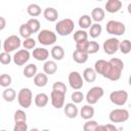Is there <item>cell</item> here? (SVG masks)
<instances>
[{
    "instance_id": "obj_1",
    "label": "cell",
    "mask_w": 131,
    "mask_h": 131,
    "mask_svg": "<svg viewBox=\"0 0 131 131\" xmlns=\"http://www.w3.org/2000/svg\"><path fill=\"white\" fill-rule=\"evenodd\" d=\"M123 69H124L123 60H121L120 58H117V57H113L107 61V64L105 67L102 77H104L111 81H118L121 78Z\"/></svg>"
},
{
    "instance_id": "obj_2",
    "label": "cell",
    "mask_w": 131,
    "mask_h": 131,
    "mask_svg": "<svg viewBox=\"0 0 131 131\" xmlns=\"http://www.w3.org/2000/svg\"><path fill=\"white\" fill-rule=\"evenodd\" d=\"M75 29V23L71 18H63L55 25V31L59 36H69Z\"/></svg>"
},
{
    "instance_id": "obj_3",
    "label": "cell",
    "mask_w": 131,
    "mask_h": 131,
    "mask_svg": "<svg viewBox=\"0 0 131 131\" xmlns=\"http://www.w3.org/2000/svg\"><path fill=\"white\" fill-rule=\"evenodd\" d=\"M17 102L24 108H29L33 102V93L29 88H21L17 93Z\"/></svg>"
},
{
    "instance_id": "obj_4",
    "label": "cell",
    "mask_w": 131,
    "mask_h": 131,
    "mask_svg": "<svg viewBox=\"0 0 131 131\" xmlns=\"http://www.w3.org/2000/svg\"><path fill=\"white\" fill-rule=\"evenodd\" d=\"M105 30L111 35H114V36H122L123 34H125L126 27H125V25L122 21L111 19V20H108L106 23Z\"/></svg>"
},
{
    "instance_id": "obj_5",
    "label": "cell",
    "mask_w": 131,
    "mask_h": 131,
    "mask_svg": "<svg viewBox=\"0 0 131 131\" xmlns=\"http://www.w3.org/2000/svg\"><path fill=\"white\" fill-rule=\"evenodd\" d=\"M103 94H104V90L99 86H94V87L90 88L85 96L87 104L92 105V104L97 103L98 100L103 96Z\"/></svg>"
},
{
    "instance_id": "obj_6",
    "label": "cell",
    "mask_w": 131,
    "mask_h": 131,
    "mask_svg": "<svg viewBox=\"0 0 131 131\" xmlns=\"http://www.w3.org/2000/svg\"><path fill=\"white\" fill-rule=\"evenodd\" d=\"M38 42L42 45H53L56 42V34L50 30H41L37 36Z\"/></svg>"
},
{
    "instance_id": "obj_7",
    "label": "cell",
    "mask_w": 131,
    "mask_h": 131,
    "mask_svg": "<svg viewBox=\"0 0 131 131\" xmlns=\"http://www.w3.org/2000/svg\"><path fill=\"white\" fill-rule=\"evenodd\" d=\"M21 45L20 38L16 35H10L3 41V50L7 53H10L18 49Z\"/></svg>"
},
{
    "instance_id": "obj_8",
    "label": "cell",
    "mask_w": 131,
    "mask_h": 131,
    "mask_svg": "<svg viewBox=\"0 0 131 131\" xmlns=\"http://www.w3.org/2000/svg\"><path fill=\"white\" fill-rule=\"evenodd\" d=\"M108 119L112 123H124L129 119V112L125 108H114L110 113Z\"/></svg>"
},
{
    "instance_id": "obj_9",
    "label": "cell",
    "mask_w": 131,
    "mask_h": 131,
    "mask_svg": "<svg viewBox=\"0 0 131 131\" xmlns=\"http://www.w3.org/2000/svg\"><path fill=\"white\" fill-rule=\"evenodd\" d=\"M110 100L115 105L122 106L128 100V92L125 90H116L110 93Z\"/></svg>"
},
{
    "instance_id": "obj_10",
    "label": "cell",
    "mask_w": 131,
    "mask_h": 131,
    "mask_svg": "<svg viewBox=\"0 0 131 131\" xmlns=\"http://www.w3.org/2000/svg\"><path fill=\"white\" fill-rule=\"evenodd\" d=\"M119 46H120V40L115 37H112V38L106 39L103 42L102 49L104 53H106L107 55H113L119 50Z\"/></svg>"
},
{
    "instance_id": "obj_11",
    "label": "cell",
    "mask_w": 131,
    "mask_h": 131,
    "mask_svg": "<svg viewBox=\"0 0 131 131\" xmlns=\"http://www.w3.org/2000/svg\"><path fill=\"white\" fill-rule=\"evenodd\" d=\"M69 84L71 86L72 89L74 90H80L83 85H84V79L83 76L77 72V71H73L69 74Z\"/></svg>"
},
{
    "instance_id": "obj_12",
    "label": "cell",
    "mask_w": 131,
    "mask_h": 131,
    "mask_svg": "<svg viewBox=\"0 0 131 131\" xmlns=\"http://www.w3.org/2000/svg\"><path fill=\"white\" fill-rule=\"evenodd\" d=\"M30 57H31V53L29 52V50L19 49L14 53V55L12 56V59L16 66H24L29 61Z\"/></svg>"
},
{
    "instance_id": "obj_13",
    "label": "cell",
    "mask_w": 131,
    "mask_h": 131,
    "mask_svg": "<svg viewBox=\"0 0 131 131\" xmlns=\"http://www.w3.org/2000/svg\"><path fill=\"white\" fill-rule=\"evenodd\" d=\"M64 97H66V93L52 90L50 93V100H51L52 106L55 108L63 107L64 106Z\"/></svg>"
},
{
    "instance_id": "obj_14",
    "label": "cell",
    "mask_w": 131,
    "mask_h": 131,
    "mask_svg": "<svg viewBox=\"0 0 131 131\" xmlns=\"http://www.w3.org/2000/svg\"><path fill=\"white\" fill-rule=\"evenodd\" d=\"M33 57L39 61H46L49 57V51L44 47H37L32 52Z\"/></svg>"
},
{
    "instance_id": "obj_15",
    "label": "cell",
    "mask_w": 131,
    "mask_h": 131,
    "mask_svg": "<svg viewBox=\"0 0 131 131\" xmlns=\"http://www.w3.org/2000/svg\"><path fill=\"white\" fill-rule=\"evenodd\" d=\"M122 1L120 0H107L104 7H105V10L110 13H116L118 11L121 10L122 8Z\"/></svg>"
},
{
    "instance_id": "obj_16",
    "label": "cell",
    "mask_w": 131,
    "mask_h": 131,
    "mask_svg": "<svg viewBox=\"0 0 131 131\" xmlns=\"http://www.w3.org/2000/svg\"><path fill=\"white\" fill-rule=\"evenodd\" d=\"M63 111H64L66 116L70 119H75L79 114V110H78L76 103H74V102L66 103V105L63 106Z\"/></svg>"
},
{
    "instance_id": "obj_17",
    "label": "cell",
    "mask_w": 131,
    "mask_h": 131,
    "mask_svg": "<svg viewBox=\"0 0 131 131\" xmlns=\"http://www.w3.org/2000/svg\"><path fill=\"white\" fill-rule=\"evenodd\" d=\"M43 16L46 20L53 23L56 21L58 18V11L53 7H46L43 11Z\"/></svg>"
},
{
    "instance_id": "obj_18",
    "label": "cell",
    "mask_w": 131,
    "mask_h": 131,
    "mask_svg": "<svg viewBox=\"0 0 131 131\" xmlns=\"http://www.w3.org/2000/svg\"><path fill=\"white\" fill-rule=\"evenodd\" d=\"M94 116V107L90 104H85L80 110V117L86 121L91 120Z\"/></svg>"
},
{
    "instance_id": "obj_19",
    "label": "cell",
    "mask_w": 131,
    "mask_h": 131,
    "mask_svg": "<svg viewBox=\"0 0 131 131\" xmlns=\"http://www.w3.org/2000/svg\"><path fill=\"white\" fill-rule=\"evenodd\" d=\"M50 55L54 60H61L64 57V49L60 45H54L51 48Z\"/></svg>"
},
{
    "instance_id": "obj_20",
    "label": "cell",
    "mask_w": 131,
    "mask_h": 131,
    "mask_svg": "<svg viewBox=\"0 0 131 131\" xmlns=\"http://www.w3.org/2000/svg\"><path fill=\"white\" fill-rule=\"evenodd\" d=\"M104 16H105V12L100 7H95L91 11V18L96 24H99L100 21H102L104 19Z\"/></svg>"
},
{
    "instance_id": "obj_21",
    "label": "cell",
    "mask_w": 131,
    "mask_h": 131,
    "mask_svg": "<svg viewBox=\"0 0 131 131\" xmlns=\"http://www.w3.org/2000/svg\"><path fill=\"white\" fill-rule=\"evenodd\" d=\"M43 71L46 75H54L57 71V64L55 60H46L43 64Z\"/></svg>"
},
{
    "instance_id": "obj_22",
    "label": "cell",
    "mask_w": 131,
    "mask_h": 131,
    "mask_svg": "<svg viewBox=\"0 0 131 131\" xmlns=\"http://www.w3.org/2000/svg\"><path fill=\"white\" fill-rule=\"evenodd\" d=\"M48 101H49L48 95L46 93H43V92L38 93L35 96V98H34V102H35V104L38 107H44V106H46L47 103H48Z\"/></svg>"
},
{
    "instance_id": "obj_23",
    "label": "cell",
    "mask_w": 131,
    "mask_h": 131,
    "mask_svg": "<svg viewBox=\"0 0 131 131\" xmlns=\"http://www.w3.org/2000/svg\"><path fill=\"white\" fill-rule=\"evenodd\" d=\"M48 83V77L45 73H38L34 77V84L37 87H45Z\"/></svg>"
},
{
    "instance_id": "obj_24",
    "label": "cell",
    "mask_w": 131,
    "mask_h": 131,
    "mask_svg": "<svg viewBox=\"0 0 131 131\" xmlns=\"http://www.w3.org/2000/svg\"><path fill=\"white\" fill-rule=\"evenodd\" d=\"M2 98H3L6 102H12L15 98H17L15 90H14L13 88H10V87L5 88V89L3 90V92H2Z\"/></svg>"
},
{
    "instance_id": "obj_25",
    "label": "cell",
    "mask_w": 131,
    "mask_h": 131,
    "mask_svg": "<svg viewBox=\"0 0 131 131\" xmlns=\"http://www.w3.org/2000/svg\"><path fill=\"white\" fill-rule=\"evenodd\" d=\"M78 25L80 26V28L82 30L90 29V27L92 26V18H91V16L88 15V14H83L82 16H80V18L78 20Z\"/></svg>"
},
{
    "instance_id": "obj_26",
    "label": "cell",
    "mask_w": 131,
    "mask_h": 131,
    "mask_svg": "<svg viewBox=\"0 0 131 131\" xmlns=\"http://www.w3.org/2000/svg\"><path fill=\"white\" fill-rule=\"evenodd\" d=\"M82 76H83L84 81H86L88 83H92L96 79V72L92 68H86L83 71V75Z\"/></svg>"
},
{
    "instance_id": "obj_27",
    "label": "cell",
    "mask_w": 131,
    "mask_h": 131,
    "mask_svg": "<svg viewBox=\"0 0 131 131\" xmlns=\"http://www.w3.org/2000/svg\"><path fill=\"white\" fill-rule=\"evenodd\" d=\"M37 66L35 64V63H29V64H27L26 67H25V69H24V76L26 77V78H34L38 73H37Z\"/></svg>"
},
{
    "instance_id": "obj_28",
    "label": "cell",
    "mask_w": 131,
    "mask_h": 131,
    "mask_svg": "<svg viewBox=\"0 0 131 131\" xmlns=\"http://www.w3.org/2000/svg\"><path fill=\"white\" fill-rule=\"evenodd\" d=\"M88 53L86 52H81V51H78V50H75L73 52V59L75 62L77 63H85L87 60H88Z\"/></svg>"
},
{
    "instance_id": "obj_29",
    "label": "cell",
    "mask_w": 131,
    "mask_h": 131,
    "mask_svg": "<svg viewBox=\"0 0 131 131\" xmlns=\"http://www.w3.org/2000/svg\"><path fill=\"white\" fill-rule=\"evenodd\" d=\"M74 40L76 43H82L88 41V33L85 30L80 29L74 33Z\"/></svg>"
},
{
    "instance_id": "obj_30",
    "label": "cell",
    "mask_w": 131,
    "mask_h": 131,
    "mask_svg": "<svg viewBox=\"0 0 131 131\" xmlns=\"http://www.w3.org/2000/svg\"><path fill=\"white\" fill-rule=\"evenodd\" d=\"M27 12H28V14L31 15V16H38V15L41 14L42 10H41V7H40L38 4H36V3H31V4L28 5V7H27Z\"/></svg>"
},
{
    "instance_id": "obj_31",
    "label": "cell",
    "mask_w": 131,
    "mask_h": 131,
    "mask_svg": "<svg viewBox=\"0 0 131 131\" xmlns=\"http://www.w3.org/2000/svg\"><path fill=\"white\" fill-rule=\"evenodd\" d=\"M101 32H102V27H101V25L95 23V24H92V26L90 27L89 35H90L91 38L95 39V38H97V37L100 36Z\"/></svg>"
},
{
    "instance_id": "obj_32",
    "label": "cell",
    "mask_w": 131,
    "mask_h": 131,
    "mask_svg": "<svg viewBox=\"0 0 131 131\" xmlns=\"http://www.w3.org/2000/svg\"><path fill=\"white\" fill-rule=\"evenodd\" d=\"M107 64V61L104 60V59H98L95 61L94 63V71L96 72V74H99V75H103L104 73V70H105V67Z\"/></svg>"
},
{
    "instance_id": "obj_33",
    "label": "cell",
    "mask_w": 131,
    "mask_h": 131,
    "mask_svg": "<svg viewBox=\"0 0 131 131\" xmlns=\"http://www.w3.org/2000/svg\"><path fill=\"white\" fill-rule=\"evenodd\" d=\"M119 50L123 53V54H128L131 51V41L128 39H125L123 41H120V46H119Z\"/></svg>"
},
{
    "instance_id": "obj_34",
    "label": "cell",
    "mask_w": 131,
    "mask_h": 131,
    "mask_svg": "<svg viewBox=\"0 0 131 131\" xmlns=\"http://www.w3.org/2000/svg\"><path fill=\"white\" fill-rule=\"evenodd\" d=\"M27 24H28V26H29V28L31 29V31H32L33 34L40 31V27H41V26H40V21H39L37 18L32 17V18H30V19L27 21Z\"/></svg>"
},
{
    "instance_id": "obj_35",
    "label": "cell",
    "mask_w": 131,
    "mask_h": 131,
    "mask_svg": "<svg viewBox=\"0 0 131 131\" xmlns=\"http://www.w3.org/2000/svg\"><path fill=\"white\" fill-rule=\"evenodd\" d=\"M18 32H19L20 37H23L24 39L30 38V37H31V35L33 34V33H32V31H31V29L29 28V26H28V24H27V23H26V24H23V25L19 27Z\"/></svg>"
},
{
    "instance_id": "obj_36",
    "label": "cell",
    "mask_w": 131,
    "mask_h": 131,
    "mask_svg": "<svg viewBox=\"0 0 131 131\" xmlns=\"http://www.w3.org/2000/svg\"><path fill=\"white\" fill-rule=\"evenodd\" d=\"M13 119H14V123L27 122V114L23 110H17L13 115Z\"/></svg>"
},
{
    "instance_id": "obj_37",
    "label": "cell",
    "mask_w": 131,
    "mask_h": 131,
    "mask_svg": "<svg viewBox=\"0 0 131 131\" xmlns=\"http://www.w3.org/2000/svg\"><path fill=\"white\" fill-rule=\"evenodd\" d=\"M12 82V78L8 74H2L0 76V85L4 88H8Z\"/></svg>"
},
{
    "instance_id": "obj_38",
    "label": "cell",
    "mask_w": 131,
    "mask_h": 131,
    "mask_svg": "<svg viewBox=\"0 0 131 131\" xmlns=\"http://www.w3.org/2000/svg\"><path fill=\"white\" fill-rule=\"evenodd\" d=\"M84 98H85V96H84L83 92H81V91H79V90L74 91V92L72 93V95H71L72 102H74V103H80V102H82V101L84 100Z\"/></svg>"
},
{
    "instance_id": "obj_39",
    "label": "cell",
    "mask_w": 131,
    "mask_h": 131,
    "mask_svg": "<svg viewBox=\"0 0 131 131\" xmlns=\"http://www.w3.org/2000/svg\"><path fill=\"white\" fill-rule=\"evenodd\" d=\"M23 46H24V49H27V50H30V49H35L36 47V41L34 38L30 37V38H27L24 40L23 42Z\"/></svg>"
},
{
    "instance_id": "obj_40",
    "label": "cell",
    "mask_w": 131,
    "mask_h": 131,
    "mask_svg": "<svg viewBox=\"0 0 131 131\" xmlns=\"http://www.w3.org/2000/svg\"><path fill=\"white\" fill-rule=\"evenodd\" d=\"M100 46L96 41H89L88 43V48H87V53L88 54H94L98 52Z\"/></svg>"
},
{
    "instance_id": "obj_41",
    "label": "cell",
    "mask_w": 131,
    "mask_h": 131,
    "mask_svg": "<svg viewBox=\"0 0 131 131\" xmlns=\"http://www.w3.org/2000/svg\"><path fill=\"white\" fill-rule=\"evenodd\" d=\"M98 126V123L94 120H88L83 126V131H94L95 128Z\"/></svg>"
},
{
    "instance_id": "obj_42",
    "label": "cell",
    "mask_w": 131,
    "mask_h": 131,
    "mask_svg": "<svg viewBox=\"0 0 131 131\" xmlns=\"http://www.w3.org/2000/svg\"><path fill=\"white\" fill-rule=\"evenodd\" d=\"M52 90L58 91V92H62V93H67V86H66L64 83H62L60 81H57V82H54L53 83Z\"/></svg>"
},
{
    "instance_id": "obj_43",
    "label": "cell",
    "mask_w": 131,
    "mask_h": 131,
    "mask_svg": "<svg viewBox=\"0 0 131 131\" xmlns=\"http://www.w3.org/2000/svg\"><path fill=\"white\" fill-rule=\"evenodd\" d=\"M11 56H10V54L9 53H7V52H5V51H3V52H1V54H0V62L2 63V64H9L10 62H11Z\"/></svg>"
},
{
    "instance_id": "obj_44",
    "label": "cell",
    "mask_w": 131,
    "mask_h": 131,
    "mask_svg": "<svg viewBox=\"0 0 131 131\" xmlns=\"http://www.w3.org/2000/svg\"><path fill=\"white\" fill-rule=\"evenodd\" d=\"M13 131H29V130H28L27 122L15 123L14 126H13Z\"/></svg>"
},
{
    "instance_id": "obj_45",
    "label": "cell",
    "mask_w": 131,
    "mask_h": 131,
    "mask_svg": "<svg viewBox=\"0 0 131 131\" xmlns=\"http://www.w3.org/2000/svg\"><path fill=\"white\" fill-rule=\"evenodd\" d=\"M88 43H89V41H85V42H82V43H76V50L87 53Z\"/></svg>"
},
{
    "instance_id": "obj_46",
    "label": "cell",
    "mask_w": 131,
    "mask_h": 131,
    "mask_svg": "<svg viewBox=\"0 0 131 131\" xmlns=\"http://www.w3.org/2000/svg\"><path fill=\"white\" fill-rule=\"evenodd\" d=\"M104 126H105L106 131H119V129H118L114 124H106V125H104Z\"/></svg>"
},
{
    "instance_id": "obj_47",
    "label": "cell",
    "mask_w": 131,
    "mask_h": 131,
    "mask_svg": "<svg viewBox=\"0 0 131 131\" xmlns=\"http://www.w3.org/2000/svg\"><path fill=\"white\" fill-rule=\"evenodd\" d=\"M5 26H6V20H5V18H4L3 16H0V30L3 31L4 28H5Z\"/></svg>"
},
{
    "instance_id": "obj_48",
    "label": "cell",
    "mask_w": 131,
    "mask_h": 131,
    "mask_svg": "<svg viewBox=\"0 0 131 131\" xmlns=\"http://www.w3.org/2000/svg\"><path fill=\"white\" fill-rule=\"evenodd\" d=\"M94 131H106V129H105V126H104V125H98V126L95 128Z\"/></svg>"
},
{
    "instance_id": "obj_49",
    "label": "cell",
    "mask_w": 131,
    "mask_h": 131,
    "mask_svg": "<svg viewBox=\"0 0 131 131\" xmlns=\"http://www.w3.org/2000/svg\"><path fill=\"white\" fill-rule=\"evenodd\" d=\"M127 10H128V12L131 14V3L128 4V6H127Z\"/></svg>"
},
{
    "instance_id": "obj_50",
    "label": "cell",
    "mask_w": 131,
    "mask_h": 131,
    "mask_svg": "<svg viewBox=\"0 0 131 131\" xmlns=\"http://www.w3.org/2000/svg\"><path fill=\"white\" fill-rule=\"evenodd\" d=\"M29 131H40L38 128H32V129H30Z\"/></svg>"
},
{
    "instance_id": "obj_51",
    "label": "cell",
    "mask_w": 131,
    "mask_h": 131,
    "mask_svg": "<svg viewBox=\"0 0 131 131\" xmlns=\"http://www.w3.org/2000/svg\"><path fill=\"white\" fill-rule=\"evenodd\" d=\"M128 82H129V85L131 86V76L129 77V80H128Z\"/></svg>"
},
{
    "instance_id": "obj_52",
    "label": "cell",
    "mask_w": 131,
    "mask_h": 131,
    "mask_svg": "<svg viewBox=\"0 0 131 131\" xmlns=\"http://www.w3.org/2000/svg\"><path fill=\"white\" fill-rule=\"evenodd\" d=\"M41 131H50L49 129H43V130H41Z\"/></svg>"
},
{
    "instance_id": "obj_53",
    "label": "cell",
    "mask_w": 131,
    "mask_h": 131,
    "mask_svg": "<svg viewBox=\"0 0 131 131\" xmlns=\"http://www.w3.org/2000/svg\"><path fill=\"white\" fill-rule=\"evenodd\" d=\"M1 131H6V130H4V129H3V130H1Z\"/></svg>"
}]
</instances>
